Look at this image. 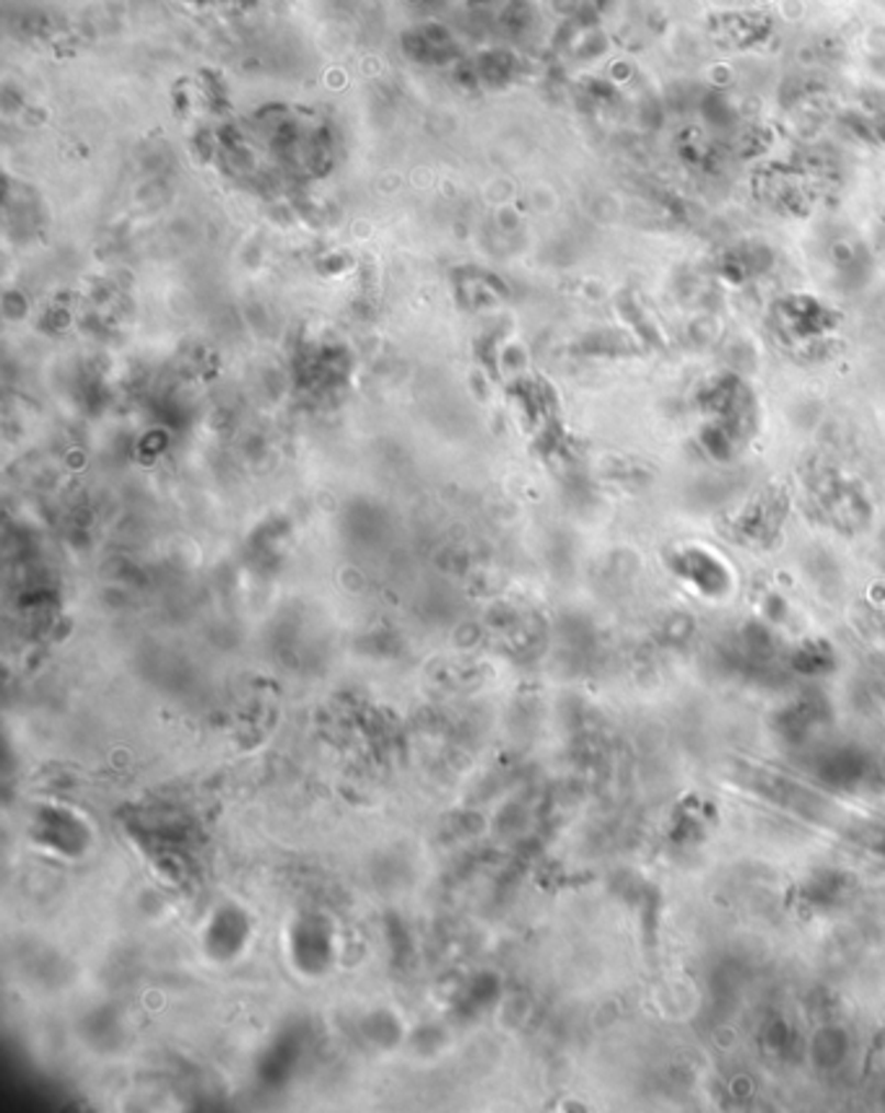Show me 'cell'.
Listing matches in <instances>:
<instances>
[{
    "label": "cell",
    "mask_w": 885,
    "mask_h": 1113,
    "mask_svg": "<svg viewBox=\"0 0 885 1113\" xmlns=\"http://www.w3.org/2000/svg\"><path fill=\"white\" fill-rule=\"evenodd\" d=\"M291 958L304 974H323L333 958V930L323 917H306L291 932Z\"/></svg>",
    "instance_id": "obj_1"
},
{
    "label": "cell",
    "mask_w": 885,
    "mask_h": 1113,
    "mask_svg": "<svg viewBox=\"0 0 885 1113\" xmlns=\"http://www.w3.org/2000/svg\"><path fill=\"white\" fill-rule=\"evenodd\" d=\"M249 937V924L245 913L234 909V906H224V909L213 913L211 926L205 930V951L216 955V960H232Z\"/></svg>",
    "instance_id": "obj_2"
}]
</instances>
